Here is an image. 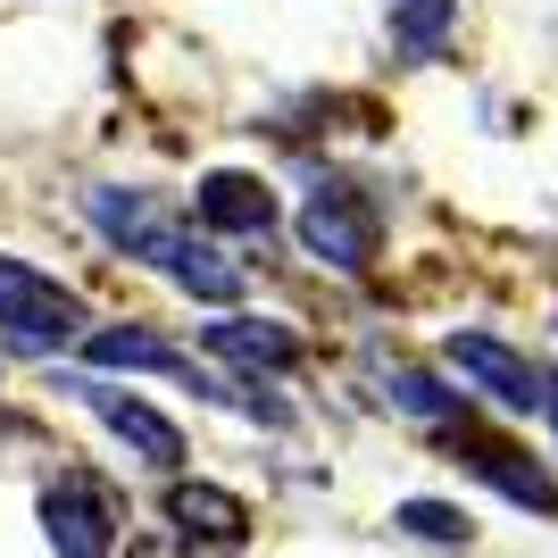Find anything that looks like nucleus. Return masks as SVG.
<instances>
[{
	"instance_id": "16",
	"label": "nucleus",
	"mask_w": 558,
	"mask_h": 558,
	"mask_svg": "<svg viewBox=\"0 0 558 558\" xmlns=\"http://www.w3.org/2000/svg\"><path fill=\"white\" fill-rule=\"evenodd\" d=\"M125 558H175V550H167V542H134Z\"/></svg>"
},
{
	"instance_id": "13",
	"label": "nucleus",
	"mask_w": 558,
	"mask_h": 558,
	"mask_svg": "<svg viewBox=\"0 0 558 558\" xmlns=\"http://www.w3.org/2000/svg\"><path fill=\"white\" fill-rule=\"evenodd\" d=\"M475 475H484L492 492H509V500H525L534 517H558V484L542 475L534 459H517V450H500V442H484L475 450Z\"/></svg>"
},
{
	"instance_id": "7",
	"label": "nucleus",
	"mask_w": 558,
	"mask_h": 558,
	"mask_svg": "<svg viewBox=\"0 0 558 558\" xmlns=\"http://www.w3.org/2000/svg\"><path fill=\"white\" fill-rule=\"evenodd\" d=\"M192 209H201V226H217V233H267L276 226V192L258 184V175H242V167H217V175H201Z\"/></svg>"
},
{
	"instance_id": "9",
	"label": "nucleus",
	"mask_w": 558,
	"mask_h": 558,
	"mask_svg": "<svg viewBox=\"0 0 558 558\" xmlns=\"http://www.w3.org/2000/svg\"><path fill=\"white\" fill-rule=\"evenodd\" d=\"M201 350L226 359V367H258V375H283L301 359V342H292L276 317H217V326H201Z\"/></svg>"
},
{
	"instance_id": "14",
	"label": "nucleus",
	"mask_w": 558,
	"mask_h": 558,
	"mask_svg": "<svg viewBox=\"0 0 558 558\" xmlns=\"http://www.w3.org/2000/svg\"><path fill=\"white\" fill-rule=\"evenodd\" d=\"M384 400H392L400 417H417V425H450V417H466V400L459 392H442L434 375H417V367H384Z\"/></svg>"
},
{
	"instance_id": "1",
	"label": "nucleus",
	"mask_w": 558,
	"mask_h": 558,
	"mask_svg": "<svg viewBox=\"0 0 558 558\" xmlns=\"http://www.w3.org/2000/svg\"><path fill=\"white\" fill-rule=\"evenodd\" d=\"M75 326H84V301H75L68 283L0 251V342H9V350H34V359H43V350L75 342Z\"/></svg>"
},
{
	"instance_id": "3",
	"label": "nucleus",
	"mask_w": 558,
	"mask_h": 558,
	"mask_svg": "<svg viewBox=\"0 0 558 558\" xmlns=\"http://www.w3.org/2000/svg\"><path fill=\"white\" fill-rule=\"evenodd\" d=\"M43 525L59 558H117V492L100 475H59L43 492Z\"/></svg>"
},
{
	"instance_id": "8",
	"label": "nucleus",
	"mask_w": 558,
	"mask_h": 558,
	"mask_svg": "<svg viewBox=\"0 0 558 558\" xmlns=\"http://www.w3.org/2000/svg\"><path fill=\"white\" fill-rule=\"evenodd\" d=\"M167 517H175L184 542H209V550H242V542H251V509L217 484H175L167 492Z\"/></svg>"
},
{
	"instance_id": "11",
	"label": "nucleus",
	"mask_w": 558,
	"mask_h": 558,
	"mask_svg": "<svg viewBox=\"0 0 558 558\" xmlns=\"http://www.w3.org/2000/svg\"><path fill=\"white\" fill-rule=\"evenodd\" d=\"M400 59H442V43L459 34V0H392L384 9Z\"/></svg>"
},
{
	"instance_id": "15",
	"label": "nucleus",
	"mask_w": 558,
	"mask_h": 558,
	"mask_svg": "<svg viewBox=\"0 0 558 558\" xmlns=\"http://www.w3.org/2000/svg\"><path fill=\"white\" fill-rule=\"evenodd\" d=\"M392 525H400V534H417V542H466V517L442 509V500H400Z\"/></svg>"
},
{
	"instance_id": "4",
	"label": "nucleus",
	"mask_w": 558,
	"mask_h": 558,
	"mask_svg": "<svg viewBox=\"0 0 558 558\" xmlns=\"http://www.w3.org/2000/svg\"><path fill=\"white\" fill-rule=\"evenodd\" d=\"M68 392L84 400V409H93V417L109 425V434H117L125 450H134L142 466H175V459H184V434H175V425H167L159 409H150V400L109 392V384H93V375H68Z\"/></svg>"
},
{
	"instance_id": "12",
	"label": "nucleus",
	"mask_w": 558,
	"mask_h": 558,
	"mask_svg": "<svg viewBox=\"0 0 558 558\" xmlns=\"http://www.w3.org/2000/svg\"><path fill=\"white\" fill-rule=\"evenodd\" d=\"M84 359H93V367H125V375H184V359L142 326H100L93 342H84Z\"/></svg>"
},
{
	"instance_id": "6",
	"label": "nucleus",
	"mask_w": 558,
	"mask_h": 558,
	"mask_svg": "<svg viewBox=\"0 0 558 558\" xmlns=\"http://www.w3.org/2000/svg\"><path fill=\"white\" fill-rule=\"evenodd\" d=\"M150 267H159L175 292H192V301H209V308H226V301H242V267H233L217 242H201V233H184V226H167L159 242H150Z\"/></svg>"
},
{
	"instance_id": "10",
	"label": "nucleus",
	"mask_w": 558,
	"mask_h": 558,
	"mask_svg": "<svg viewBox=\"0 0 558 558\" xmlns=\"http://www.w3.org/2000/svg\"><path fill=\"white\" fill-rule=\"evenodd\" d=\"M84 217H93V226L109 233L125 258H142V251H150V242L167 233V217H159V201H150V192H117V184L84 192Z\"/></svg>"
},
{
	"instance_id": "17",
	"label": "nucleus",
	"mask_w": 558,
	"mask_h": 558,
	"mask_svg": "<svg viewBox=\"0 0 558 558\" xmlns=\"http://www.w3.org/2000/svg\"><path fill=\"white\" fill-rule=\"evenodd\" d=\"M542 409H550V417H558V384H550V392H542Z\"/></svg>"
},
{
	"instance_id": "2",
	"label": "nucleus",
	"mask_w": 558,
	"mask_h": 558,
	"mask_svg": "<svg viewBox=\"0 0 558 558\" xmlns=\"http://www.w3.org/2000/svg\"><path fill=\"white\" fill-rule=\"evenodd\" d=\"M375 242H384V226H375V209L350 184H317L301 201V251L317 258V267H333V276H367Z\"/></svg>"
},
{
	"instance_id": "5",
	"label": "nucleus",
	"mask_w": 558,
	"mask_h": 558,
	"mask_svg": "<svg viewBox=\"0 0 558 558\" xmlns=\"http://www.w3.org/2000/svg\"><path fill=\"white\" fill-rule=\"evenodd\" d=\"M442 359H450V367H459L484 400H500V409H542V392H550V384L525 367V350L492 342V333H450Z\"/></svg>"
}]
</instances>
